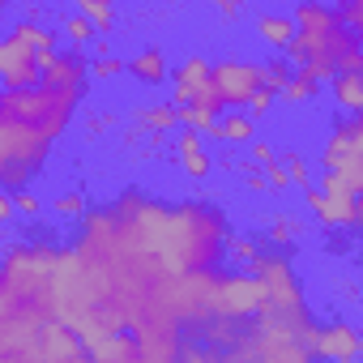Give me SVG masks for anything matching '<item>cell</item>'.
<instances>
[{
  "label": "cell",
  "mask_w": 363,
  "mask_h": 363,
  "mask_svg": "<svg viewBox=\"0 0 363 363\" xmlns=\"http://www.w3.org/2000/svg\"><path fill=\"white\" fill-rule=\"evenodd\" d=\"M291 73H295V65H291V60H278V56H274V60L265 65V86L282 94V90H286V82H291Z\"/></svg>",
  "instance_id": "obj_22"
},
{
  "label": "cell",
  "mask_w": 363,
  "mask_h": 363,
  "mask_svg": "<svg viewBox=\"0 0 363 363\" xmlns=\"http://www.w3.org/2000/svg\"><path fill=\"white\" fill-rule=\"evenodd\" d=\"M231 244V223L210 201H162L124 189L116 201L77 218L73 248L107 278L128 329L141 337L145 363L184 359V329L171 316L179 274L218 269Z\"/></svg>",
  "instance_id": "obj_1"
},
{
  "label": "cell",
  "mask_w": 363,
  "mask_h": 363,
  "mask_svg": "<svg viewBox=\"0 0 363 363\" xmlns=\"http://www.w3.org/2000/svg\"><path fill=\"white\" fill-rule=\"evenodd\" d=\"M295 22H299V35L286 48V60L295 69H308L320 82H333L346 69L363 73V48L342 9H333L329 0H299Z\"/></svg>",
  "instance_id": "obj_4"
},
{
  "label": "cell",
  "mask_w": 363,
  "mask_h": 363,
  "mask_svg": "<svg viewBox=\"0 0 363 363\" xmlns=\"http://www.w3.org/2000/svg\"><path fill=\"white\" fill-rule=\"evenodd\" d=\"M274 94H278V90H269V86H261V90H257V94L248 99V111H252V116L261 120V116H265V111L274 107Z\"/></svg>",
  "instance_id": "obj_27"
},
{
  "label": "cell",
  "mask_w": 363,
  "mask_h": 363,
  "mask_svg": "<svg viewBox=\"0 0 363 363\" xmlns=\"http://www.w3.org/2000/svg\"><path fill=\"white\" fill-rule=\"evenodd\" d=\"M56 265H60V244L52 240H13L5 248V269H0V354L26 342L35 329L60 320Z\"/></svg>",
  "instance_id": "obj_3"
},
{
  "label": "cell",
  "mask_w": 363,
  "mask_h": 363,
  "mask_svg": "<svg viewBox=\"0 0 363 363\" xmlns=\"http://www.w3.org/2000/svg\"><path fill=\"white\" fill-rule=\"evenodd\" d=\"M269 235H274L278 244H286V240L295 235V218H274V227H269Z\"/></svg>",
  "instance_id": "obj_31"
},
{
  "label": "cell",
  "mask_w": 363,
  "mask_h": 363,
  "mask_svg": "<svg viewBox=\"0 0 363 363\" xmlns=\"http://www.w3.org/2000/svg\"><path fill=\"white\" fill-rule=\"evenodd\" d=\"M214 5H218L223 13H235V0H214Z\"/></svg>",
  "instance_id": "obj_33"
},
{
  "label": "cell",
  "mask_w": 363,
  "mask_h": 363,
  "mask_svg": "<svg viewBox=\"0 0 363 363\" xmlns=\"http://www.w3.org/2000/svg\"><path fill=\"white\" fill-rule=\"evenodd\" d=\"M52 210H56L60 218H82V214H86V201H82V193H60V197L52 201Z\"/></svg>",
  "instance_id": "obj_23"
},
{
  "label": "cell",
  "mask_w": 363,
  "mask_h": 363,
  "mask_svg": "<svg viewBox=\"0 0 363 363\" xmlns=\"http://www.w3.org/2000/svg\"><path fill=\"white\" fill-rule=\"evenodd\" d=\"M171 103L175 107H210L214 116L227 111V99L223 90L214 86V65L206 56H189V60H179L175 73H171Z\"/></svg>",
  "instance_id": "obj_8"
},
{
  "label": "cell",
  "mask_w": 363,
  "mask_h": 363,
  "mask_svg": "<svg viewBox=\"0 0 363 363\" xmlns=\"http://www.w3.org/2000/svg\"><path fill=\"white\" fill-rule=\"evenodd\" d=\"M261 167H265V175H269V189H274V193H286V189L295 184L291 171H286V158H278V154H274V158H265Z\"/></svg>",
  "instance_id": "obj_20"
},
{
  "label": "cell",
  "mask_w": 363,
  "mask_h": 363,
  "mask_svg": "<svg viewBox=\"0 0 363 363\" xmlns=\"http://www.w3.org/2000/svg\"><path fill=\"white\" fill-rule=\"evenodd\" d=\"M214 86L223 90L227 107H248V99L265 86V65L244 60V56H227L214 65Z\"/></svg>",
  "instance_id": "obj_10"
},
{
  "label": "cell",
  "mask_w": 363,
  "mask_h": 363,
  "mask_svg": "<svg viewBox=\"0 0 363 363\" xmlns=\"http://www.w3.org/2000/svg\"><path fill=\"white\" fill-rule=\"evenodd\" d=\"M73 5H77L103 35L111 30V22H116V5H111V0H73Z\"/></svg>",
  "instance_id": "obj_17"
},
{
  "label": "cell",
  "mask_w": 363,
  "mask_h": 363,
  "mask_svg": "<svg viewBox=\"0 0 363 363\" xmlns=\"http://www.w3.org/2000/svg\"><path fill=\"white\" fill-rule=\"evenodd\" d=\"M257 35H261L269 48H291L295 35H299V22H295V13H261Z\"/></svg>",
  "instance_id": "obj_13"
},
{
  "label": "cell",
  "mask_w": 363,
  "mask_h": 363,
  "mask_svg": "<svg viewBox=\"0 0 363 363\" xmlns=\"http://www.w3.org/2000/svg\"><path fill=\"white\" fill-rule=\"evenodd\" d=\"M52 52H56V30H48L39 22H13V30L0 43V77H5V90L35 86L43 77Z\"/></svg>",
  "instance_id": "obj_5"
},
{
  "label": "cell",
  "mask_w": 363,
  "mask_h": 363,
  "mask_svg": "<svg viewBox=\"0 0 363 363\" xmlns=\"http://www.w3.org/2000/svg\"><path fill=\"white\" fill-rule=\"evenodd\" d=\"M94 30H99V26H94L82 9H77L73 18H65V35H69L73 43H90V39H94Z\"/></svg>",
  "instance_id": "obj_21"
},
{
  "label": "cell",
  "mask_w": 363,
  "mask_h": 363,
  "mask_svg": "<svg viewBox=\"0 0 363 363\" xmlns=\"http://www.w3.org/2000/svg\"><path fill=\"white\" fill-rule=\"evenodd\" d=\"M359 359H363V337H359Z\"/></svg>",
  "instance_id": "obj_34"
},
{
  "label": "cell",
  "mask_w": 363,
  "mask_h": 363,
  "mask_svg": "<svg viewBox=\"0 0 363 363\" xmlns=\"http://www.w3.org/2000/svg\"><path fill=\"white\" fill-rule=\"evenodd\" d=\"M184 171H189V179H206L210 171H214V158L206 154V145H197V150H184Z\"/></svg>",
  "instance_id": "obj_19"
},
{
  "label": "cell",
  "mask_w": 363,
  "mask_h": 363,
  "mask_svg": "<svg viewBox=\"0 0 363 363\" xmlns=\"http://www.w3.org/2000/svg\"><path fill=\"white\" fill-rule=\"evenodd\" d=\"M252 154H257V162H265V158H274V145L269 141H252Z\"/></svg>",
  "instance_id": "obj_32"
},
{
  "label": "cell",
  "mask_w": 363,
  "mask_h": 363,
  "mask_svg": "<svg viewBox=\"0 0 363 363\" xmlns=\"http://www.w3.org/2000/svg\"><path fill=\"white\" fill-rule=\"evenodd\" d=\"M308 210L316 214V223L325 231H342V227H359V193L346 184L337 171H325L320 189H303Z\"/></svg>",
  "instance_id": "obj_7"
},
{
  "label": "cell",
  "mask_w": 363,
  "mask_h": 363,
  "mask_svg": "<svg viewBox=\"0 0 363 363\" xmlns=\"http://www.w3.org/2000/svg\"><path fill=\"white\" fill-rule=\"evenodd\" d=\"M282 158H286V171H291L295 184H299V189H312V171H308V162H303L299 154H282Z\"/></svg>",
  "instance_id": "obj_25"
},
{
  "label": "cell",
  "mask_w": 363,
  "mask_h": 363,
  "mask_svg": "<svg viewBox=\"0 0 363 363\" xmlns=\"http://www.w3.org/2000/svg\"><path fill=\"white\" fill-rule=\"evenodd\" d=\"M179 124H184V128H197V133L210 137V128L218 124V116H214L210 107H197V103H193V107H179Z\"/></svg>",
  "instance_id": "obj_18"
},
{
  "label": "cell",
  "mask_w": 363,
  "mask_h": 363,
  "mask_svg": "<svg viewBox=\"0 0 363 363\" xmlns=\"http://www.w3.org/2000/svg\"><path fill=\"white\" fill-rule=\"evenodd\" d=\"M124 69H128V60H120V56H99V60L90 65V73H94L99 82H103V77H120Z\"/></svg>",
  "instance_id": "obj_24"
},
{
  "label": "cell",
  "mask_w": 363,
  "mask_h": 363,
  "mask_svg": "<svg viewBox=\"0 0 363 363\" xmlns=\"http://www.w3.org/2000/svg\"><path fill=\"white\" fill-rule=\"evenodd\" d=\"M13 197H18V210H22V214H30V218L43 210V206H39V197H35V193H26V189H13Z\"/></svg>",
  "instance_id": "obj_30"
},
{
  "label": "cell",
  "mask_w": 363,
  "mask_h": 363,
  "mask_svg": "<svg viewBox=\"0 0 363 363\" xmlns=\"http://www.w3.org/2000/svg\"><path fill=\"white\" fill-rule=\"evenodd\" d=\"M316 354H320V359H337V363L359 359V333H354V325L333 320V325L316 329Z\"/></svg>",
  "instance_id": "obj_11"
},
{
  "label": "cell",
  "mask_w": 363,
  "mask_h": 363,
  "mask_svg": "<svg viewBox=\"0 0 363 363\" xmlns=\"http://www.w3.org/2000/svg\"><path fill=\"white\" fill-rule=\"evenodd\" d=\"M128 73H133L137 82H145V86H162V82H167V56H162L158 48H145V52H137V56L128 60Z\"/></svg>",
  "instance_id": "obj_14"
},
{
  "label": "cell",
  "mask_w": 363,
  "mask_h": 363,
  "mask_svg": "<svg viewBox=\"0 0 363 363\" xmlns=\"http://www.w3.org/2000/svg\"><path fill=\"white\" fill-rule=\"evenodd\" d=\"M210 137L218 141H257V116L248 107H227V116H218V124L210 128Z\"/></svg>",
  "instance_id": "obj_12"
},
{
  "label": "cell",
  "mask_w": 363,
  "mask_h": 363,
  "mask_svg": "<svg viewBox=\"0 0 363 363\" xmlns=\"http://www.w3.org/2000/svg\"><path fill=\"white\" fill-rule=\"evenodd\" d=\"M320 162H325V171H337L363 197V116H354V120H346L329 133V141L320 150Z\"/></svg>",
  "instance_id": "obj_9"
},
{
  "label": "cell",
  "mask_w": 363,
  "mask_h": 363,
  "mask_svg": "<svg viewBox=\"0 0 363 363\" xmlns=\"http://www.w3.org/2000/svg\"><path fill=\"white\" fill-rule=\"evenodd\" d=\"M265 303H269V286H265V278L257 269H248V274H218L214 278V320L252 325L265 312Z\"/></svg>",
  "instance_id": "obj_6"
},
{
  "label": "cell",
  "mask_w": 363,
  "mask_h": 363,
  "mask_svg": "<svg viewBox=\"0 0 363 363\" xmlns=\"http://www.w3.org/2000/svg\"><path fill=\"white\" fill-rule=\"evenodd\" d=\"M13 218H18V197L13 189H5L0 193V227H13Z\"/></svg>",
  "instance_id": "obj_28"
},
{
  "label": "cell",
  "mask_w": 363,
  "mask_h": 363,
  "mask_svg": "<svg viewBox=\"0 0 363 363\" xmlns=\"http://www.w3.org/2000/svg\"><path fill=\"white\" fill-rule=\"evenodd\" d=\"M227 252H231L235 261H248V265L257 261V244H252V240H231V244H227Z\"/></svg>",
  "instance_id": "obj_29"
},
{
  "label": "cell",
  "mask_w": 363,
  "mask_h": 363,
  "mask_svg": "<svg viewBox=\"0 0 363 363\" xmlns=\"http://www.w3.org/2000/svg\"><path fill=\"white\" fill-rule=\"evenodd\" d=\"M90 65L77 52H52L43 77L0 99V179L5 189H26L48 167L52 145L69 133L77 103L86 99Z\"/></svg>",
  "instance_id": "obj_2"
},
{
  "label": "cell",
  "mask_w": 363,
  "mask_h": 363,
  "mask_svg": "<svg viewBox=\"0 0 363 363\" xmlns=\"http://www.w3.org/2000/svg\"><path fill=\"white\" fill-rule=\"evenodd\" d=\"M316 90H320V77L308 73V69H295L291 82H286V90H282V99L286 103H308V99H316Z\"/></svg>",
  "instance_id": "obj_16"
},
{
  "label": "cell",
  "mask_w": 363,
  "mask_h": 363,
  "mask_svg": "<svg viewBox=\"0 0 363 363\" xmlns=\"http://www.w3.org/2000/svg\"><path fill=\"white\" fill-rule=\"evenodd\" d=\"M295 5H299V0H295Z\"/></svg>",
  "instance_id": "obj_35"
},
{
  "label": "cell",
  "mask_w": 363,
  "mask_h": 363,
  "mask_svg": "<svg viewBox=\"0 0 363 363\" xmlns=\"http://www.w3.org/2000/svg\"><path fill=\"white\" fill-rule=\"evenodd\" d=\"M342 13H346V22H350V30H354L359 48H363V0H346V5H342Z\"/></svg>",
  "instance_id": "obj_26"
},
{
  "label": "cell",
  "mask_w": 363,
  "mask_h": 363,
  "mask_svg": "<svg viewBox=\"0 0 363 363\" xmlns=\"http://www.w3.org/2000/svg\"><path fill=\"white\" fill-rule=\"evenodd\" d=\"M333 99H337L342 111L363 116V73H354V69L337 73V77H333Z\"/></svg>",
  "instance_id": "obj_15"
}]
</instances>
